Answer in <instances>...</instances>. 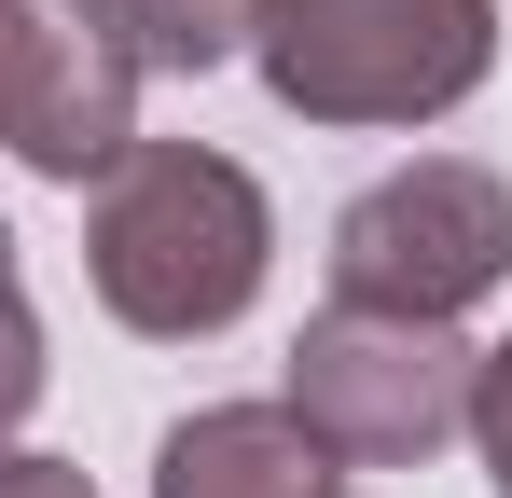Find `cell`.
I'll list each match as a JSON object with an SVG mask.
<instances>
[{
	"instance_id": "obj_8",
	"label": "cell",
	"mask_w": 512,
	"mask_h": 498,
	"mask_svg": "<svg viewBox=\"0 0 512 498\" xmlns=\"http://www.w3.org/2000/svg\"><path fill=\"white\" fill-rule=\"evenodd\" d=\"M42 374H56V360H42V305H28V291L0 277V443H14V429L42 415Z\"/></svg>"
},
{
	"instance_id": "obj_4",
	"label": "cell",
	"mask_w": 512,
	"mask_h": 498,
	"mask_svg": "<svg viewBox=\"0 0 512 498\" xmlns=\"http://www.w3.org/2000/svg\"><path fill=\"white\" fill-rule=\"evenodd\" d=\"M277 402L333 443L346 471H429L471 429V346L457 319H374V305H319L291 332Z\"/></svg>"
},
{
	"instance_id": "obj_9",
	"label": "cell",
	"mask_w": 512,
	"mask_h": 498,
	"mask_svg": "<svg viewBox=\"0 0 512 498\" xmlns=\"http://www.w3.org/2000/svg\"><path fill=\"white\" fill-rule=\"evenodd\" d=\"M471 457H485V485L512 498V332L499 346H471V429H457Z\"/></svg>"
},
{
	"instance_id": "obj_11",
	"label": "cell",
	"mask_w": 512,
	"mask_h": 498,
	"mask_svg": "<svg viewBox=\"0 0 512 498\" xmlns=\"http://www.w3.org/2000/svg\"><path fill=\"white\" fill-rule=\"evenodd\" d=\"M0 277H14V222H0Z\"/></svg>"
},
{
	"instance_id": "obj_7",
	"label": "cell",
	"mask_w": 512,
	"mask_h": 498,
	"mask_svg": "<svg viewBox=\"0 0 512 498\" xmlns=\"http://www.w3.org/2000/svg\"><path fill=\"white\" fill-rule=\"evenodd\" d=\"M111 14H125L139 70H180V83H208L222 56H250V14H263V0H111Z\"/></svg>"
},
{
	"instance_id": "obj_1",
	"label": "cell",
	"mask_w": 512,
	"mask_h": 498,
	"mask_svg": "<svg viewBox=\"0 0 512 498\" xmlns=\"http://www.w3.org/2000/svg\"><path fill=\"white\" fill-rule=\"evenodd\" d=\"M277 277V208L236 153L208 139H125L84 180V291L139 346H208L236 332Z\"/></svg>"
},
{
	"instance_id": "obj_2",
	"label": "cell",
	"mask_w": 512,
	"mask_h": 498,
	"mask_svg": "<svg viewBox=\"0 0 512 498\" xmlns=\"http://www.w3.org/2000/svg\"><path fill=\"white\" fill-rule=\"evenodd\" d=\"M250 70L291 125H443L499 70V0H263Z\"/></svg>"
},
{
	"instance_id": "obj_10",
	"label": "cell",
	"mask_w": 512,
	"mask_h": 498,
	"mask_svg": "<svg viewBox=\"0 0 512 498\" xmlns=\"http://www.w3.org/2000/svg\"><path fill=\"white\" fill-rule=\"evenodd\" d=\"M0 498H97L84 457H42V443H0Z\"/></svg>"
},
{
	"instance_id": "obj_6",
	"label": "cell",
	"mask_w": 512,
	"mask_h": 498,
	"mask_svg": "<svg viewBox=\"0 0 512 498\" xmlns=\"http://www.w3.org/2000/svg\"><path fill=\"white\" fill-rule=\"evenodd\" d=\"M153 498H346V457L291 402H194L153 443Z\"/></svg>"
},
{
	"instance_id": "obj_3",
	"label": "cell",
	"mask_w": 512,
	"mask_h": 498,
	"mask_svg": "<svg viewBox=\"0 0 512 498\" xmlns=\"http://www.w3.org/2000/svg\"><path fill=\"white\" fill-rule=\"evenodd\" d=\"M333 305H374V319H471L512 277V180L471 153H416L388 166L374 194L333 208Z\"/></svg>"
},
{
	"instance_id": "obj_5",
	"label": "cell",
	"mask_w": 512,
	"mask_h": 498,
	"mask_svg": "<svg viewBox=\"0 0 512 498\" xmlns=\"http://www.w3.org/2000/svg\"><path fill=\"white\" fill-rule=\"evenodd\" d=\"M139 139V42L111 0H0V153L28 180H70Z\"/></svg>"
}]
</instances>
